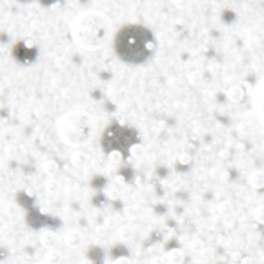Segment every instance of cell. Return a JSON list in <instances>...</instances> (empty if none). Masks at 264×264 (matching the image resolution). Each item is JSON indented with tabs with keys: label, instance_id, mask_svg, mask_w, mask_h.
I'll use <instances>...</instances> for the list:
<instances>
[{
	"label": "cell",
	"instance_id": "83f0119b",
	"mask_svg": "<svg viewBox=\"0 0 264 264\" xmlns=\"http://www.w3.org/2000/svg\"><path fill=\"white\" fill-rule=\"evenodd\" d=\"M221 176H222V180H228V179H230V173H228V171H222Z\"/></svg>",
	"mask_w": 264,
	"mask_h": 264
},
{
	"label": "cell",
	"instance_id": "8fae6325",
	"mask_svg": "<svg viewBox=\"0 0 264 264\" xmlns=\"http://www.w3.org/2000/svg\"><path fill=\"white\" fill-rule=\"evenodd\" d=\"M42 171L47 176H56L59 173V163L56 162V160H53V158H49V160H45V162L42 163Z\"/></svg>",
	"mask_w": 264,
	"mask_h": 264
},
{
	"label": "cell",
	"instance_id": "6da1fadb",
	"mask_svg": "<svg viewBox=\"0 0 264 264\" xmlns=\"http://www.w3.org/2000/svg\"><path fill=\"white\" fill-rule=\"evenodd\" d=\"M112 19L98 9L79 13L70 22V36L75 45L86 52H98L113 39Z\"/></svg>",
	"mask_w": 264,
	"mask_h": 264
},
{
	"label": "cell",
	"instance_id": "ba28073f",
	"mask_svg": "<svg viewBox=\"0 0 264 264\" xmlns=\"http://www.w3.org/2000/svg\"><path fill=\"white\" fill-rule=\"evenodd\" d=\"M165 260H166V264H183L187 260V255L182 249L174 247V249H169L166 252Z\"/></svg>",
	"mask_w": 264,
	"mask_h": 264
},
{
	"label": "cell",
	"instance_id": "5bb4252c",
	"mask_svg": "<svg viewBox=\"0 0 264 264\" xmlns=\"http://www.w3.org/2000/svg\"><path fill=\"white\" fill-rule=\"evenodd\" d=\"M61 261H62V255L59 250H56V249L47 250V254H45V263L47 264H61Z\"/></svg>",
	"mask_w": 264,
	"mask_h": 264
},
{
	"label": "cell",
	"instance_id": "8992f818",
	"mask_svg": "<svg viewBox=\"0 0 264 264\" xmlns=\"http://www.w3.org/2000/svg\"><path fill=\"white\" fill-rule=\"evenodd\" d=\"M227 98L228 101H232V103H243L244 98H246V90L244 87L241 86V84H233L227 89Z\"/></svg>",
	"mask_w": 264,
	"mask_h": 264
},
{
	"label": "cell",
	"instance_id": "cb8c5ba5",
	"mask_svg": "<svg viewBox=\"0 0 264 264\" xmlns=\"http://www.w3.org/2000/svg\"><path fill=\"white\" fill-rule=\"evenodd\" d=\"M217 156H219V158H222V160H227L228 157H230V151H228V149H221V151L217 153Z\"/></svg>",
	"mask_w": 264,
	"mask_h": 264
},
{
	"label": "cell",
	"instance_id": "7c38bea8",
	"mask_svg": "<svg viewBox=\"0 0 264 264\" xmlns=\"http://www.w3.org/2000/svg\"><path fill=\"white\" fill-rule=\"evenodd\" d=\"M217 213L222 214L224 217H228V216H232L233 214V210H235V207L230 201H221L219 204H217Z\"/></svg>",
	"mask_w": 264,
	"mask_h": 264
},
{
	"label": "cell",
	"instance_id": "30bf717a",
	"mask_svg": "<svg viewBox=\"0 0 264 264\" xmlns=\"http://www.w3.org/2000/svg\"><path fill=\"white\" fill-rule=\"evenodd\" d=\"M70 163L75 168H86L90 163V156L86 151H73L70 154Z\"/></svg>",
	"mask_w": 264,
	"mask_h": 264
},
{
	"label": "cell",
	"instance_id": "603a6c76",
	"mask_svg": "<svg viewBox=\"0 0 264 264\" xmlns=\"http://www.w3.org/2000/svg\"><path fill=\"white\" fill-rule=\"evenodd\" d=\"M58 188H59V185L56 182H49L47 183V190L50 191V193H56L58 191Z\"/></svg>",
	"mask_w": 264,
	"mask_h": 264
},
{
	"label": "cell",
	"instance_id": "7a4b0ae2",
	"mask_svg": "<svg viewBox=\"0 0 264 264\" xmlns=\"http://www.w3.org/2000/svg\"><path fill=\"white\" fill-rule=\"evenodd\" d=\"M56 132L68 146H84L95 139L97 123L87 110L73 109L56 120Z\"/></svg>",
	"mask_w": 264,
	"mask_h": 264
},
{
	"label": "cell",
	"instance_id": "9c48e42d",
	"mask_svg": "<svg viewBox=\"0 0 264 264\" xmlns=\"http://www.w3.org/2000/svg\"><path fill=\"white\" fill-rule=\"evenodd\" d=\"M247 183H249V187L255 191L264 190V173L263 171H252L247 176Z\"/></svg>",
	"mask_w": 264,
	"mask_h": 264
},
{
	"label": "cell",
	"instance_id": "4316f807",
	"mask_svg": "<svg viewBox=\"0 0 264 264\" xmlns=\"http://www.w3.org/2000/svg\"><path fill=\"white\" fill-rule=\"evenodd\" d=\"M232 260L236 261V263H239L241 260H243V255H241L239 250H235V252H233V254H232Z\"/></svg>",
	"mask_w": 264,
	"mask_h": 264
},
{
	"label": "cell",
	"instance_id": "7402d4cb",
	"mask_svg": "<svg viewBox=\"0 0 264 264\" xmlns=\"http://www.w3.org/2000/svg\"><path fill=\"white\" fill-rule=\"evenodd\" d=\"M202 247H204V243H202V241H199V239L193 241V243H191V250H194V252H199Z\"/></svg>",
	"mask_w": 264,
	"mask_h": 264
},
{
	"label": "cell",
	"instance_id": "3957f363",
	"mask_svg": "<svg viewBox=\"0 0 264 264\" xmlns=\"http://www.w3.org/2000/svg\"><path fill=\"white\" fill-rule=\"evenodd\" d=\"M117 42L120 54L134 61L145 58L154 50L153 36L146 30L137 25H129L123 28L118 33Z\"/></svg>",
	"mask_w": 264,
	"mask_h": 264
},
{
	"label": "cell",
	"instance_id": "d4e9b609",
	"mask_svg": "<svg viewBox=\"0 0 264 264\" xmlns=\"http://www.w3.org/2000/svg\"><path fill=\"white\" fill-rule=\"evenodd\" d=\"M239 264H257V263H255V258H252V257H243Z\"/></svg>",
	"mask_w": 264,
	"mask_h": 264
},
{
	"label": "cell",
	"instance_id": "44dd1931",
	"mask_svg": "<svg viewBox=\"0 0 264 264\" xmlns=\"http://www.w3.org/2000/svg\"><path fill=\"white\" fill-rule=\"evenodd\" d=\"M113 264H132V260L129 257H118L113 260Z\"/></svg>",
	"mask_w": 264,
	"mask_h": 264
},
{
	"label": "cell",
	"instance_id": "ffe728a7",
	"mask_svg": "<svg viewBox=\"0 0 264 264\" xmlns=\"http://www.w3.org/2000/svg\"><path fill=\"white\" fill-rule=\"evenodd\" d=\"M188 81L191 83V84H199L201 81H202V75L199 73V72H193V73H190L188 75Z\"/></svg>",
	"mask_w": 264,
	"mask_h": 264
},
{
	"label": "cell",
	"instance_id": "5b68a950",
	"mask_svg": "<svg viewBox=\"0 0 264 264\" xmlns=\"http://www.w3.org/2000/svg\"><path fill=\"white\" fill-rule=\"evenodd\" d=\"M39 243L44 249L52 250L56 247V244H58V236H56V233L52 230H42L39 233Z\"/></svg>",
	"mask_w": 264,
	"mask_h": 264
},
{
	"label": "cell",
	"instance_id": "52a82bcc",
	"mask_svg": "<svg viewBox=\"0 0 264 264\" xmlns=\"http://www.w3.org/2000/svg\"><path fill=\"white\" fill-rule=\"evenodd\" d=\"M83 241H84L83 233L78 232V230H68L64 235V243H65L67 247H70V249H78L83 244Z\"/></svg>",
	"mask_w": 264,
	"mask_h": 264
},
{
	"label": "cell",
	"instance_id": "4fadbf2b",
	"mask_svg": "<svg viewBox=\"0 0 264 264\" xmlns=\"http://www.w3.org/2000/svg\"><path fill=\"white\" fill-rule=\"evenodd\" d=\"M145 154H146V151H145V146L142 143H134V145L129 146V156L132 158L140 160V158L145 157Z\"/></svg>",
	"mask_w": 264,
	"mask_h": 264
},
{
	"label": "cell",
	"instance_id": "ac0fdd59",
	"mask_svg": "<svg viewBox=\"0 0 264 264\" xmlns=\"http://www.w3.org/2000/svg\"><path fill=\"white\" fill-rule=\"evenodd\" d=\"M118 236H120L121 239H129V238L132 236V228H131L129 225H121V227L118 228Z\"/></svg>",
	"mask_w": 264,
	"mask_h": 264
},
{
	"label": "cell",
	"instance_id": "f1b7e54d",
	"mask_svg": "<svg viewBox=\"0 0 264 264\" xmlns=\"http://www.w3.org/2000/svg\"><path fill=\"white\" fill-rule=\"evenodd\" d=\"M81 264H92V261H89V260H84V261H81Z\"/></svg>",
	"mask_w": 264,
	"mask_h": 264
},
{
	"label": "cell",
	"instance_id": "f546056e",
	"mask_svg": "<svg viewBox=\"0 0 264 264\" xmlns=\"http://www.w3.org/2000/svg\"><path fill=\"white\" fill-rule=\"evenodd\" d=\"M2 207H3V202H2V199H0V211H2Z\"/></svg>",
	"mask_w": 264,
	"mask_h": 264
},
{
	"label": "cell",
	"instance_id": "d6986e66",
	"mask_svg": "<svg viewBox=\"0 0 264 264\" xmlns=\"http://www.w3.org/2000/svg\"><path fill=\"white\" fill-rule=\"evenodd\" d=\"M191 156L188 154V153H180L179 154V157H177V162L182 165V166H187V165H190L191 163Z\"/></svg>",
	"mask_w": 264,
	"mask_h": 264
},
{
	"label": "cell",
	"instance_id": "277c9868",
	"mask_svg": "<svg viewBox=\"0 0 264 264\" xmlns=\"http://www.w3.org/2000/svg\"><path fill=\"white\" fill-rule=\"evenodd\" d=\"M254 109L261 123H264V76L258 81L254 90Z\"/></svg>",
	"mask_w": 264,
	"mask_h": 264
},
{
	"label": "cell",
	"instance_id": "9a60e30c",
	"mask_svg": "<svg viewBox=\"0 0 264 264\" xmlns=\"http://www.w3.org/2000/svg\"><path fill=\"white\" fill-rule=\"evenodd\" d=\"M123 158H124V156L121 151H118V149H112V151H109V154H107V160L112 165H120L123 162Z\"/></svg>",
	"mask_w": 264,
	"mask_h": 264
},
{
	"label": "cell",
	"instance_id": "e0dca14e",
	"mask_svg": "<svg viewBox=\"0 0 264 264\" xmlns=\"http://www.w3.org/2000/svg\"><path fill=\"white\" fill-rule=\"evenodd\" d=\"M105 194H106V198H107L109 201H118V199H120V191H118V188H115V187L106 188Z\"/></svg>",
	"mask_w": 264,
	"mask_h": 264
},
{
	"label": "cell",
	"instance_id": "2e32d148",
	"mask_svg": "<svg viewBox=\"0 0 264 264\" xmlns=\"http://www.w3.org/2000/svg\"><path fill=\"white\" fill-rule=\"evenodd\" d=\"M254 219L258 224L264 225V204H261V205H258L254 209Z\"/></svg>",
	"mask_w": 264,
	"mask_h": 264
},
{
	"label": "cell",
	"instance_id": "484cf974",
	"mask_svg": "<svg viewBox=\"0 0 264 264\" xmlns=\"http://www.w3.org/2000/svg\"><path fill=\"white\" fill-rule=\"evenodd\" d=\"M151 264H166V260L163 257H154L151 260Z\"/></svg>",
	"mask_w": 264,
	"mask_h": 264
}]
</instances>
